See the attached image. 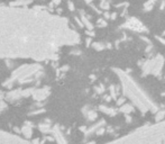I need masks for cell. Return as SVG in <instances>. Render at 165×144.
<instances>
[{
	"mask_svg": "<svg viewBox=\"0 0 165 144\" xmlns=\"http://www.w3.org/2000/svg\"><path fill=\"white\" fill-rule=\"evenodd\" d=\"M120 111H123L124 114H130L134 111V106L132 104H123L120 106Z\"/></svg>",
	"mask_w": 165,
	"mask_h": 144,
	"instance_id": "obj_1",
	"label": "cell"
},
{
	"mask_svg": "<svg viewBox=\"0 0 165 144\" xmlns=\"http://www.w3.org/2000/svg\"><path fill=\"white\" fill-rule=\"evenodd\" d=\"M99 108H100L101 111H104V113L110 115V116H113V115L117 114L116 109H113V108H111V107H107V106H100Z\"/></svg>",
	"mask_w": 165,
	"mask_h": 144,
	"instance_id": "obj_2",
	"label": "cell"
},
{
	"mask_svg": "<svg viewBox=\"0 0 165 144\" xmlns=\"http://www.w3.org/2000/svg\"><path fill=\"white\" fill-rule=\"evenodd\" d=\"M32 127L33 126H27V125H25V126H23V128H22V134L25 136V138H30L32 136Z\"/></svg>",
	"mask_w": 165,
	"mask_h": 144,
	"instance_id": "obj_3",
	"label": "cell"
},
{
	"mask_svg": "<svg viewBox=\"0 0 165 144\" xmlns=\"http://www.w3.org/2000/svg\"><path fill=\"white\" fill-rule=\"evenodd\" d=\"M164 116H165V110H157L156 111V117H155V119H156V122H161L164 118Z\"/></svg>",
	"mask_w": 165,
	"mask_h": 144,
	"instance_id": "obj_4",
	"label": "cell"
},
{
	"mask_svg": "<svg viewBox=\"0 0 165 144\" xmlns=\"http://www.w3.org/2000/svg\"><path fill=\"white\" fill-rule=\"evenodd\" d=\"M93 47H94V49H97V50H104V44H101V43H94Z\"/></svg>",
	"mask_w": 165,
	"mask_h": 144,
	"instance_id": "obj_5",
	"label": "cell"
},
{
	"mask_svg": "<svg viewBox=\"0 0 165 144\" xmlns=\"http://www.w3.org/2000/svg\"><path fill=\"white\" fill-rule=\"evenodd\" d=\"M125 102H126V98H125V97H120V98H118V100H117V105L121 106L123 104H125Z\"/></svg>",
	"mask_w": 165,
	"mask_h": 144,
	"instance_id": "obj_6",
	"label": "cell"
},
{
	"mask_svg": "<svg viewBox=\"0 0 165 144\" xmlns=\"http://www.w3.org/2000/svg\"><path fill=\"white\" fill-rule=\"evenodd\" d=\"M132 121H133V118L130 117L128 114H126V122H127V123H132Z\"/></svg>",
	"mask_w": 165,
	"mask_h": 144,
	"instance_id": "obj_7",
	"label": "cell"
},
{
	"mask_svg": "<svg viewBox=\"0 0 165 144\" xmlns=\"http://www.w3.org/2000/svg\"><path fill=\"white\" fill-rule=\"evenodd\" d=\"M157 39H159V42L163 43V44H164V45H165V39H164V38H161V37H157Z\"/></svg>",
	"mask_w": 165,
	"mask_h": 144,
	"instance_id": "obj_8",
	"label": "cell"
},
{
	"mask_svg": "<svg viewBox=\"0 0 165 144\" xmlns=\"http://www.w3.org/2000/svg\"><path fill=\"white\" fill-rule=\"evenodd\" d=\"M90 1H91V0H88V2H90Z\"/></svg>",
	"mask_w": 165,
	"mask_h": 144,
	"instance_id": "obj_9",
	"label": "cell"
}]
</instances>
